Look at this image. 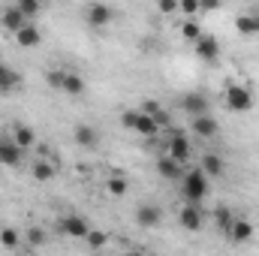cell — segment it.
I'll list each match as a JSON object with an SVG mask.
<instances>
[{
	"label": "cell",
	"mask_w": 259,
	"mask_h": 256,
	"mask_svg": "<svg viewBox=\"0 0 259 256\" xmlns=\"http://www.w3.org/2000/svg\"><path fill=\"white\" fill-rule=\"evenodd\" d=\"M75 142H78L81 148L94 151V148L100 145V133H97L94 127H88V124H78V127H75Z\"/></svg>",
	"instance_id": "cell-17"
},
{
	"label": "cell",
	"mask_w": 259,
	"mask_h": 256,
	"mask_svg": "<svg viewBox=\"0 0 259 256\" xmlns=\"http://www.w3.org/2000/svg\"><path fill=\"white\" fill-rule=\"evenodd\" d=\"M84 78L78 75V72H66V78H64V94H69V97H81L84 94Z\"/></svg>",
	"instance_id": "cell-23"
},
{
	"label": "cell",
	"mask_w": 259,
	"mask_h": 256,
	"mask_svg": "<svg viewBox=\"0 0 259 256\" xmlns=\"http://www.w3.org/2000/svg\"><path fill=\"white\" fill-rule=\"evenodd\" d=\"M136 133H142V136H148V139H157L160 136V127L154 124V118H148L145 112H136V124H133Z\"/></svg>",
	"instance_id": "cell-19"
},
{
	"label": "cell",
	"mask_w": 259,
	"mask_h": 256,
	"mask_svg": "<svg viewBox=\"0 0 259 256\" xmlns=\"http://www.w3.org/2000/svg\"><path fill=\"white\" fill-rule=\"evenodd\" d=\"M157 172H160L166 181H181V178H184V166H181V163H175L169 154L157 160Z\"/></svg>",
	"instance_id": "cell-13"
},
{
	"label": "cell",
	"mask_w": 259,
	"mask_h": 256,
	"mask_svg": "<svg viewBox=\"0 0 259 256\" xmlns=\"http://www.w3.org/2000/svg\"><path fill=\"white\" fill-rule=\"evenodd\" d=\"M0 21H3V27H6V30H12V33H18L21 27H27V24H30V21L21 15V9H18V6H6V9H3V15H0Z\"/></svg>",
	"instance_id": "cell-12"
},
{
	"label": "cell",
	"mask_w": 259,
	"mask_h": 256,
	"mask_svg": "<svg viewBox=\"0 0 259 256\" xmlns=\"http://www.w3.org/2000/svg\"><path fill=\"white\" fill-rule=\"evenodd\" d=\"M193 133L199 139H214L217 136V121L211 115H202V118H193Z\"/></svg>",
	"instance_id": "cell-18"
},
{
	"label": "cell",
	"mask_w": 259,
	"mask_h": 256,
	"mask_svg": "<svg viewBox=\"0 0 259 256\" xmlns=\"http://www.w3.org/2000/svg\"><path fill=\"white\" fill-rule=\"evenodd\" d=\"M181 109L190 118H202V115H208V97H202V94H184L181 97Z\"/></svg>",
	"instance_id": "cell-9"
},
{
	"label": "cell",
	"mask_w": 259,
	"mask_h": 256,
	"mask_svg": "<svg viewBox=\"0 0 259 256\" xmlns=\"http://www.w3.org/2000/svg\"><path fill=\"white\" fill-rule=\"evenodd\" d=\"M160 217H163V211H160L157 205H139V208H136V223H139L142 229H154V226L160 223Z\"/></svg>",
	"instance_id": "cell-11"
},
{
	"label": "cell",
	"mask_w": 259,
	"mask_h": 256,
	"mask_svg": "<svg viewBox=\"0 0 259 256\" xmlns=\"http://www.w3.org/2000/svg\"><path fill=\"white\" fill-rule=\"evenodd\" d=\"M127 256H145V253H127Z\"/></svg>",
	"instance_id": "cell-38"
},
{
	"label": "cell",
	"mask_w": 259,
	"mask_h": 256,
	"mask_svg": "<svg viewBox=\"0 0 259 256\" xmlns=\"http://www.w3.org/2000/svg\"><path fill=\"white\" fill-rule=\"evenodd\" d=\"M18 9H21V15L27 18V21H33L36 15H39V9H42V3H36V0H21V3H15Z\"/></svg>",
	"instance_id": "cell-28"
},
{
	"label": "cell",
	"mask_w": 259,
	"mask_h": 256,
	"mask_svg": "<svg viewBox=\"0 0 259 256\" xmlns=\"http://www.w3.org/2000/svg\"><path fill=\"white\" fill-rule=\"evenodd\" d=\"M250 238H253V223L244 220V217H235V223H232V229H229V241L244 244V241H250Z\"/></svg>",
	"instance_id": "cell-14"
},
{
	"label": "cell",
	"mask_w": 259,
	"mask_h": 256,
	"mask_svg": "<svg viewBox=\"0 0 259 256\" xmlns=\"http://www.w3.org/2000/svg\"><path fill=\"white\" fill-rule=\"evenodd\" d=\"M64 78H66V69H49L46 72V81L52 88H58V91H64Z\"/></svg>",
	"instance_id": "cell-30"
},
{
	"label": "cell",
	"mask_w": 259,
	"mask_h": 256,
	"mask_svg": "<svg viewBox=\"0 0 259 256\" xmlns=\"http://www.w3.org/2000/svg\"><path fill=\"white\" fill-rule=\"evenodd\" d=\"M106 241H109V235H106V232H100V229H91V232H88V238H84V244H88L91 250L106 247Z\"/></svg>",
	"instance_id": "cell-29"
},
{
	"label": "cell",
	"mask_w": 259,
	"mask_h": 256,
	"mask_svg": "<svg viewBox=\"0 0 259 256\" xmlns=\"http://www.w3.org/2000/svg\"><path fill=\"white\" fill-rule=\"evenodd\" d=\"M181 36L190 39V42H199V36H202V24L193 21V18H187V21L181 24Z\"/></svg>",
	"instance_id": "cell-26"
},
{
	"label": "cell",
	"mask_w": 259,
	"mask_h": 256,
	"mask_svg": "<svg viewBox=\"0 0 259 256\" xmlns=\"http://www.w3.org/2000/svg\"><path fill=\"white\" fill-rule=\"evenodd\" d=\"M157 9L169 15V12H178V3H175V0H160V6H157Z\"/></svg>",
	"instance_id": "cell-34"
},
{
	"label": "cell",
	"mask_w": 259,
	"mask_h": 256,
	"mask_svg": "<svg viewBox=\"0 0 259 256\" xmlns=\"http://www.w3.org/2000/svg\"><path fill=\"white\" fill-rule=\"evenodd\" d=\"M199 169H202V172L208 175V181H211V178H220V175L226 172V160H223L220 154H202Z\"/></svg>",
	"instance_id": "cell-10"
},
{
	"label": "cell",
	"mask_w": 259,
	"mask_h": 256,
	"mask_svg": "<svg viewBox=\"0 0 259 256\" xmlns=\"http://www.w3.org/2000/svg\"><path fill=\"white\" fill-rule=\"evenodd\" d=\"M27 241H30L33 247H42V244H46V229H39V226H30V229H27Z\"/></svg>",
	"instance_id": "cell-31"
},
{
	"label": "cell",
	"mask_w": 259,
	"mask_h": 256,
	"mask_svg": "<svg viewBox=\"0 0 259 256\" xmlns=\"http://www.w3.org/2000/svg\"><path fill=\"white\" fill-rule=\"evenodd\" d=\"M30 172H33V178H36V181H42V184H46V181H52V178L58 175V166H55L52 160H36Z\"/></svg>",
	"instance_id": "cell-22"
},
{
	"label": "cell",
	"mask_w": 259,
	"mask_h": 256,
	"mask_svg": "<svg viewBox=\"0 0 259 256\" xmlns=\"http://www.w3.org/2000/svg\"><path fill=\"white\" fill-rule=\"evenodd\" d=\"M15 42H18L21 49H33V46H39V42H42V33H39V27L30 21L27 27H21V30L15 33Z\"/></svg>",
	"instance_id": "cell-16"
},
{
	"label": "cell",
	"mask_w": 259,
	"mask_h": 256,
	"mask_svg": "<svg viewBox=\"0 0 259 256\" xmlns=\"http://www.w3.org/2000/svg\"><path fill=\"white\" fill-rule=\"evenodd\" d=\"M112 18H115V9L106 6V3H88L84 6V21L94 24V27H106Z\"/></svg>",
	"instance_id": "cell-4"
},
{
	"label": "cell",
	"mask_w": 259,
	"mask_h": 256,
	"mask_svg": "<svg viewBox=\"0 0 259 256\" xmlns=\"http://www.w3.org/2000/svg\"><path fill=\"white\" fill-rule=\"evenodd\" d=\"M166 151H169V157L175 160V163H187L190 160V139L184 136V133H172L169 136V145H166Z\"/></svg>",
	"instance_id": "cell-5"
},
{
	"label": "cell",
	"mask_w": 259,
	"mask_h": 256,
	"mask_svg": "<svg viewBox=\"0 0 259 256\" xmlns=\"http://www.w3.org/2000/svg\"><path fill=\"white\" fill-rule=\"evenodd\" d=\"M15 88H21V72L9 64H0V94H9Z\"/></svg>",
	"instance_id": "cell-15"
},
{
	"label": "cell",
	"mask_w": 259,
	"mask_h": 256,
	"mask_svg": "<svg viewBox=\"0 0 259 256\" xmlns=\"http://www.w3.org/2000/svg\"><path fill=\"white\" fill-rule=\"evenodd\" d=\"M196 55H199L205 64H214V61L220 58V42H217V36L202 33V36H199V42H196Z\"/></svg>",
	"instance_id": "cell-7"
},
{
	"label": "cell",
	"mask_w": 259,
	"mask_h": 256,
	"mask_svg": "<svg viewBox=\"0 0 259 256\" xmlns=\"http://www.w3.org/2000/svg\"><path fill=\"white\" fill-rule=\"evenodd\" d=\"M9 139H12V142L21 148V151H27V148H33V145H36V136H33V130L24 127V124H18V127L12 130V136H9Z\"/></svg>",
	"instance_id": "cell-20"
},
{
	"label": "cell",
	"mask_w": 259,
	"mask_h": 256,
	"mask_svg": "<svg viewBox=\"0 0 259 256\" xmlns=\"http://www.w3.org/2000/svg\"><path fill=\"white\" fill-rule=\"evenodd\" d=\"M160 109H163V106H160V103H157V100H148V103H145V106H142V112H145V115H157V112H160Z\"/></svg>",
	"instance_id": "cell-35"
},
{
	"label": "cell",
	"mask_w": 259,
	"mask_h": 256,
	"mask_svg": "<svg viewBox=\"0 0 259 256\" xmlns=\"http://www.w3.org/2000/svg\"><path fill=\"white\" fill-rule=\"evenodd\" d=\"M199 9H205V12H214V9H217V3H214V0H208V3H202Z\"/></svg>",
	"instance_id": "cell-37"
},
{
	"label": "cell",
	"mask_w": 259,
	"mask_h": 256,
	"mask_svg": "<svg viewBox=\"0 0 259 256\" xmlns=\"http://www.w3.org/2000/svg\"><path fill=\"white\" fill-rule=\"evenodd\" d=\"M214 223H217V229H220V232H226V235H229V229H232V223H235V214H232L229 208H223V205H220V208L214 211Z\"/></svg>",
	"instance_id": "cell-24"
},
{
	"label": "cell",
	"mask_w": 259,
	"mask_h": 256,
	"mask_svg": "<svg viewBox=\"0 0 259 256\" xmlns=\"http://www.w3.org/2000/svg\"><path fill=\"white\" fill-rule=\"evenodd\" d=\"M127 190H130V184H127V178H121V175H112L109 181H106V193H112V196H127Z\"/></svg>",
	"instance_id": "cell-25"
},
{
	"label": "cell",
	"mask_w": 259,
	"mask_h": 256,
	"mask_svg": "<svg viewBox=\"0 0 259 256\" xmlns=\"http://www.w3.org/2000/svg\"><path fill=\"white\" fill-rule=\"evenodd\" d=\"M235 30L244 33V36L259 33V15H253V12H241V15L235 18Z\"/></svg>",
	"instance_id": "cell-21"
},
{
	"label": "cell",
	"mask_w": 259,
	"mask_h": 256,
	"mask_svg": "<svg viewBox=\"0 0 259 256\" xmlns=\"http://www.w3.org/2000/svg\"><path fill=\"white\" fill-rule=\"evenodd\" d=\"M61 232L69 235V238L84 241L88 232H91V223H88V217H81V214H66L64 220H61Z\"/></svg>",
	"instance_id": "cell-3"
},
{
	"label": "cell",
	"mask_w": 259,
	"mask_h": 256,
	"mask_svg": "<svg viewBox=\"0 0 259 256\" xmlns=\"http://www.w3.org/2000/svg\"><path fill=\"white\" fill-rule=\"evenodd\" d=\"M178 9H181L184 15H193V12H199V3H196V0H181Z\"/></svg>",
	"instance_id": "cell-33"
},
{
	"label": "cell",
	"mask_w": 259,
	"mask_h": 256,
	"mask_svg": "<svg viewBox=\"0 0 259 256\" xmlns=\"http://www.w3.org/2000/svg\"><path fill=\"white\" fill-rule=\"evenodd\" d=\"M208 193H211V184H208V175H205L202 169H190V172H184V178H181V196H184V202H190V205H202Z\"/></svg>",
	"instance_id": "cell-1"
},
{
	"label": "cell",
	"mask_w": 259,
	"mask_h": 256,
	"mask_svg": "<svg viewBox=\"0 0 259 256\" xmlns=\"http://www.w3.org/2000/svg\"><path fill=\"white\" fill-rule=\"evenodd\" d=\"M178 220H181V226L187 229V232H199L202 229V223H205V211H202V205H184L181 211H178Z\"/></svg>",
	"instance_id": "cell-6"
},
{
	"label": "cell",
	"mask_w": 259,
	"mask_h": 256,
	"mask_svg": "<svg viewBox=\"0 0 259 256\" xmlns=\"http://www.w3.org/2000/svg\"><path fill=\"white\" fill-rule=\"evenodd\" d=\"M18 241H21V235H18V229H0V244L6 247V250H15L18 247Z\"/></svg>",
	"instance_id": "cell-27"
},
{
	"label": "cell",
	"mask_w": 259,
	"mask_h": 256,
	"mask_svg": "<svg viewBox=\"0 0 259 256\" xmlns=\"http://www.w3.org/2000/svg\"><path fill=\"white\" fill-rule=\"evenodd\" d=\"M121 124H124L127 130H133V124H136V112H124V115H121Z\"/></svg>",
	"instance_id": "cell-36"
},
{
	"label": "cell",
	"mask_w": 259,
	"mask_h": 256,
	"mask_svg": "<svg viewBox=\"0 0 259 256\" xmlns=\"http://www.w3.org/2000/svg\"><path fill=\"white\" fill-rule=\"evenodd\" d=\"M21 157H24V151L12 139H0V166L15 169V166H21Z\"/></svg>",
	"instance_id": "cell-8"
},
{
	"label": "cell",
	"mask_w": 259,
	"mask_h": 256,
	"mask_svg": "<svg viewBox=\"0 0 259 256\" xmlns=\"http://www.w3.org/2000/svg\"><path fill=\"white\" fill-rule=\"evenodd\" d=\"M148 118H154V124H157L160 130H163V127H169V124H172V115H169L166 109H160L157 115H148Z\"/></svg>",
	"instance_id": "cell-32"
},
{
	"label": "cell",
	"mask_w": 259,
	"mask_h": 256,
	"mask_svg": "<svg viewBox=\"0 0 259 256\" xmlns=\"http://www.w3.org/2000/svg\"><path fill=\"white\" fill-rule=\"evenodd\" d=\"M226 106L232 112H250L253 109V94L244 84H226Z\"/></svg>",
	"instance_id": "cell-2"
}]
</instances>
